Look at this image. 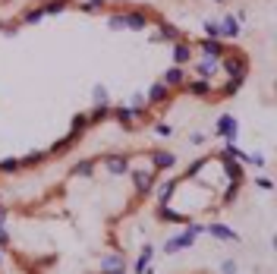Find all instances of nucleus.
<instances>
[{
	"label": "nucleus",
	"instance_id": "obj_1",
	"mask_svg": "<svg viewBox=\"0 0 277 274\" xmlns=\"http://www.w3.org/2000/svg\"><path fill=\"white\" fill-rule=\"evenodd\" d=\"M218 66L227 73V79H239L242 82L249 76V63H246V57H242V54H224L218 60Z\"/></svg>",
	"mask_w": 277,
	"mask_h": 274
},
{
	"label": "nucleus",
	"instance_id": "obj_2",
	"mask_svg": "<svg viewBox=\"0 0 277 274\" xmlns=\"http://www.w3.org/2000/svg\"><path fill=\"white\" fill-rule=\"evenodd\" d=\"M214 133L224 136L227 142H236V133H239V123H236V117H230V114H224L218 120V126H214Z\"/></svg>",
	"mask_w": 277,
	"mask_h": 274
},
{
	"label": "nucleus",
	"instance_id": "obj_3",
	"mask_svg": "<svg viewBox=\"0 0 277 274\" xmlns=\"http://www.w3.org/2000/svg\"><path fill=\"white\" fill-rule=\"evenodd\" d=\"M133 183H136L138 195H148L154 189V170H133Z\"/></svg>",
	"mask_w": 277,
	"mask_h": 274
},
{
	"label": "nucleus",
	"instance_id": "obj_4",
	"mask_svg": "<svg viewBox=\"0 0 277 274\" xmlns=\"http://www.w3.org/2000/svg\"><path fill=\"white\" fill-rule=\"evenodd\" d=\"M205 233L218 236L221 243H236V239H239V233L233 227H227V224H205Z\"/></svg>",
	"mask_w": 277,
	"mask_h": 274
},
{
	"label": "nucleus",
	"instance_id": "obj_5",
	"mask_svg": "<svg viewBox=\"0 0 277 274\" xmlns=\"http://www.w3.org/2000/svg\"><path fill=\"white\" fill-rule=\"evenodd\" d=\"M101 274H126L123 255H104L101 259Z\"/></svg>",
	"mask_w": 277,
	"mask_h": 274
},
{
	"label": "nucleus",
	"instance_id": "obj_6",
	"mask_svg": "<svg viewBox=\"0 0 277 274\" xmlns=\"http://www.w3.org/2000/svg\"><path fill=\"white\" fill-rule=\"evenodd\" d=\"M218 35H221V38H236V35H239V22H236V16L224 13V19L218 22Z\"/></svg>",
	"mask_w": 277,
	"mask_h": 274
},
{
	"label": "nucleus",
	"instance_id": "obj_7",
	"mask_svg": "<svg viewBox=\"0 0 277 274\" xmlns=\"http://www.w3.org/2000/svg\"><path fill=\"white\" fill-rule=\"evenodd\" d=\"M198 50H202L205 57H214V60H221L224 54H227V50H224V45H221L218 38H202V41H198Z\"/></svg>",
	"mask_w": 277,
	"mask_h": 274
},
{
	"label": "nucleus",
	"instance_id": "obj_8",
	"mask_svg": "<svg viewBox=\"0 0 277 274\" xmlns=\"http://www.w3.org/2000/svg\"><path fill=\"white\" fill-rule=\"evenodd\" d=\"M192 243H195V233H192V230H183V233H180V236H173L170 243L164 246V249H167V252H180V249H189Z\"/></svg>",
	"mask_w": 277,
	"mask_h": 274
},
{
	"label": "nucleus",
	"instance_id": "obj_9",
	"mask_svg": "<svg viewBox=\"0 0 277 274\" xmlns=\"http://www.w3.org/2000/svg\"><path fill=\"white\" fill-rule=\"evenodd\" d=\"M170 98V89L164 82H154V85H148V95H145V101L148 104H164V101Z\"/></svg>",
	"mask_w": 277,
	"mask_h": 274
},
{
	"label": "nucleus",
	"instance_id": "obj_10",
	"mask_svg": "<svg viewBox=\"0 0 277 274\" xmlns=\"http://www.w3.org/2000/svg\"><path fill=\"white\" fill-rule=\"evenodd\" d=\"M164 85L173 91V89H183L186 85V73H183V66H173V70L164 73Z\"/></svg>",
	"mask_w": 277,
	"mask_h": 274
},
{
	"label": "nucleus",
	"instance_id": "obj_11",
	"mask_svg": "<svg viewBox=\"0 0 277 274\" xmlns=\"http://www.w3.org/2000/svg\"><path fill=\"white\" fill-rule=\"evenodd\" d=\"M189 60H192V45H189V41H177V45H173V63L183 66Z\"/></svg>",
	"mask_w": 277,
	"mask_h": 274
},
{
	"label": "nucleus",
	"instance_id": "obj_12",
	"mask_svg": "<svg viewBox=\"0 0 277 274\" xmlns=\"http://www.w3.org/2000/svg\"><path fill=\"white\" fill-rule=\"evenodd\" d=\"M195 70H198V76H202V79H211V76L218 73L221 66H218V60H214V57H202V60L195 63Z\"/></svg>",
	"mask_w": 277,
	"mask_h": 274
},
{
	"label": "nucleus",
	"instance_id": "obj_13",
	"mask_svg": "<svg viewBox=\"0 0 277 274\" xmlns=\"http://www.w3.org/2000/svg\"><path fill=\"white\" fill-rule=\"evenodd\" d=\"M151 164L158 167V170H170L173 164H177V158H173L170 151H161L158 148V151H151Z\"/></svg>",
	"mask_w": 277,
	"mask_h": 274
},
{
	"label": "nucleus",
	"instance_id": "obj_14",
	"mask_svg": "<svg viewBox=\"0 0 277 274\" xmlns=\"http://www.w3.org/2000/svg\"><path fill=\"white\" fill-rule=\"evenodd\" d=\"M104 164H107L110 174H126V170H129V161L123 155H107V158H104Z\"/></svg>",
	"mask_w": 277,
	"mask_h": 274
},
{
	"label": "nucleus",
	"instance_id": "obj_15",
	"mask_svg": "<svg viewBox=\"0 0 277 274\" xmlns=\"http://www.w3.org/2000/svg\"><path fill=\"white\" fill-rule=\"evenodd\" d=\"M224 174L230 177V183H242V167L236 164V158H224Z\"/></svg>",
	"mask_w": 277,
	"mask_h": 274
},
{
	"label": "nucleus",
	"instance_id": "obj_16",
	"mask_svg": "<svg viewBox=\"0 0 277 274\" xmlns=\"http://www.w3.org/2000/svg\"><path fill=\"white\" fill-rule=\"evenodd\" d=\"M123 16H126V29H133V32H142L148 25V16L145 13H123Z\"/></svg>",
	"mask_w": 277,
	"mask_h": 274
},
{
	"label": "nucleus",
	"instance_id": "obj_17",
	"mask_svg": "<svg viewBox=\"0 0 277 274\" xmlns=\"http://www.w3.org/2000/svg\"><path fill=\"white\" fill-rule=\"evenodd\" d=\"M183 89H189L195 98H205L208 91H211V79H195V82H189V85H183Z\"/></svg>",
	"mask_w": 277,
	"mask_h": 274
},
{
	"label": "nucleus",
	"instance_id": "obj_18",
	"mask_svg": "<svg viewBox=\"0 0 277 274\" xmlns=\"http://www.w3.org/2000/svg\"><path fill=\"white\" fill-rule=\"evenodd\" d=\"M45 158H47V151H29L25 158H19V167H35V164H41Z\"/></svg>",
	"mask_w": 277,
	"mask_h": 274
},
{
	"label": "nucleus",
	"instance_id": "obj_19",
	"mask_svg": "<svg viewBox=\"0 0 277 274\" xmlns=\"http://www.w3.org/2000/svg\"><path fill=\"white\" fill-rule=\"evenodd\" d=\"M41 19H45V10H41V6H35V10H25L22 13V25H35V22H41Z\"/></svg>",
	"mask_w": 277,
	"mask_h": 274
},
{
	"label": "nucleus",
	"instance_id": "obj_20",
	"mask_svg": "<svg viewBox=\"0 0 277 274\" xmlns=\"http://www.w3.org/2000/svg\"><path fill=\"white\" fill-rule=\"evenodd\" d=\"M107 117H110V104H94V110L89 114V123H101Z\"/></svg>",
	"mask_w": 277,
	"mask_h": 274
},
{
	"label": "nucleus",
	"instance_id": "obj_21",
	"mask_svg": "<svg viewBox=\"0 0 277 274\" xmlns=\"http://www.w3.org/2000/svg\"><path fill=\"white\" fill-rule=\"evenodd\" d=\"M92 98H94V104H110V91L104 89V85H94V89H92Z\"/></svg>",
	"mask_w": 277,
	"mask_h": 274
},
{
	"label": "nucleus",
	"instance_id": "obj_22",
	"mask_svg": "<svg viewBox=\"0 0 277 274\" xmlns=\"http://www.w3.org/2000/svg\"><path fill=\"white\" fill-rule=\"evenodd\" d=\"M66 6H69V0H47L41 10H45V16H47V13H63Z\"/></svg>",
	"mask_w": 277,
	"mask_h": 274
},
{
	"label": "nucleus",
	"instance_id": "obj_23",
	"mask_svg": "<svg viewBox=\"0 0 277 274\" xmlns=\"http://www.w3.org/2000/svg\"><path fill=\"white\" fill-rule=\"evenodd\" d=\"M107 29H110V32H120V29H126V16H123V13H114V16H107Z\"/></svg>",
	"mask_w": 277,
	"mask_h": 274
},
{
	"label": "nucleus",
	"instance_id": "obj_24",
	"mask_svg": "<svg viewBox=\"0 0 277 274\" xmlns=\"http://www.w3.org/2000/svg\"><path fill=\"white\" fill-rule=\"evenodd\" d=\"M19 170V158H0V174H16Z\"/></svg>",
	"mask_w": 277,
	"mask_h": 274
},
{
	"label": "nucleus",
	"instance_id": "obj_25",
	"mask_svg": "<svg viewBox=\"0 0 277 274\" xmlns=\"http://www.w3.org/2000/svg\"><path fill=\"white\" fill-rule=\"evenodd\" d=\"M173 186H177V180H170V183H164V186H161V192H158V205H167V199L173 195Z\"/></svg>",
	"mask_w": 277,
	"mask_h": 274
},
{
	"label": "nucleus",
	"instance_id": "obj_26",
	"mask_svg": "<svg viewBox=\"0 0 277 274\" xmlns=\"http://www.w3.org/2000/svg\"><path fill=\"white\" fill-rule=\"evenodd\" d=\"M239 85H242L239 79H227V85H224V91H221V95H224V98H233V95L239 91Z\"/></svg>",
	"mask_w": 277,
	"mask_h": 274
},
{
	"label": "nucleus",
	"instance_id": "obj_27",
	"mask_svg": "<svg viewBox=\"0 0 277 274\" xmlns=\"http://www.w3.org/2000/svg\"><path fill=\"white\" fill-rule=\"evenodd\" d=\"M85 126H89V117H85V114H76V117H73V133H76V136H82Z\"/></svg>",
	"mask_w": 277,
	"mask_h": 274
},
{
	"label": "nucleus",
	"instance_id": "obj_28",
	"mask_svg": "<svg viewBox=\"0 0 277 274\" xmlns=\"http://www.w3.org/2000/svg\"><path fill=\"white\" fill-rule=\"evenodd\" d=\"M92 170H94V164H92V161H79V164L73 167V174H76V177H89Z\"/></svg>",
	"mask_w": 277,
	"mask_h": 274
},
{
	"label": "nucleus",
	"instance_id": "obj_29",
	"mask_svg": "<svg viewBox=\"0 0 277 274\" xmlns=\"http://www.w3.org/2000/svg\"><path fill=\"white\" fill-rule=\"evenodd\" d=\"M221 274H236V262H233V259H224V262H221Z\"/></svg>",
	"mask_w": 277,
	"mask_h": 274
},
{
	"label": "nucleus",
	"instance_id": "obj_30",
	"mask_svg": "<svg viewBox=\"0 0 277 274\" xmlns=\"http://www.w3.org/2000/svg\"><path fill=\"white\" fill-rule=\"evenodd\" d=\"M82 10H104V0H82Z\"/></svg>",
	"mask_w": 277,
	"mask_h": 274
},
{
	"label": "nucleus",
	"instance_id": "obj_31",
	"mask_svg": "<svg viewBox=\"0 0 277 274\" xmlns=\"http://www.w3.org/2000/svg\"><path fill=\"white\" fill-rule=\"evenodd\" d=\"M205 32H208L211 38H221V35H218V22H211V19H205Z\"/></svg>",
	"mask_w": 277,
	"mask_h": 274
},
{
	"label": "nucleus",
	"instance_id": "obj_32",
	"mask_svg": "<svg viewBox=\"0 0 277 274\" xmlns=\"http://www.w3.org/2000/svg\"><path fill=\"white\" fill-rule=\"evenodd\" d=\"M142 259H148V262L154 259V243H145L142 246Z\"/></svg>",
	"mask_w": 277,
	"mask_h": 274
},
{
	"label": "nucleus",
	"instance_id": "obj_33",
	"mask_svg": "<svg viewBox=\"0 0 277 274\" xmlns=\"http://www.w3.org/2000/svg\"><path fill=\"white\" fill-rule=\"evenodd\" d=\"M255 186H258V189H265V192H271V180H268V177H262V180H255Z\"/></svg>",
	"mask_w": 277,
	"mask_h": 274
},
{
	"label": "nucleus",
	"instance_id": "obj_34",
	"mask_svg": "<svg viewBox=\"0 0 277 274\" xmlns=\"http://www.w3.org/2000/svg\"><path fill=\"white\" fill-rule=\"evenodd\" d=\"M246 161H249V164H255V167H265V155H249Z\"/></svg>",
	"mask_w": 277,
	"mask_h": 274
},
{
	"label": "nucleus",
	"instance_id": "obj_35",
	"mask_svg": "<svg viewBox=\"0 0 277 274\" xmlns=\"http://www.w3.org/2000/svg\"><path fill=\"white\" fill-rule=\"evenodd\" d=\"M202 164H205V161H192V164H189V170H186V174H189V177H195L198 170H202Z\"/></svg>",
	"mask_w": 277,
	"mask_h": 274
},
{
	"label": "nucleus",
	"instance_id": "obj_36",
	"mask_svg": "<svg viewBox=\"0 0 277 274\" xmlns=\"http://www.w3.org/2000/svg\"><path fill=\"white\" fill-rule=\"evenodd\" d=\"M154 133H158V136H170V126L167 123H158V126H154Z\"/></svg>",
	"mask_w": 277,
	"mask_h": 274
},
{
	"label": "nucleus",
	"instance_id": "obj_37",
	"mask_svg": "<svg viewBox=\"0 0 277 274\" xmlns=\"http://www.w3.org/2000/svg\"><path fill=\"white\" fill-rule=\"evenodd\" d=\"M0 246H10V233H6V227H0Z\"/></svg>",
	"mask_w": 277,
	"mask_h": 274
},
{
	"label": "nucleus",
	"instance_id": "obj_38",
	"mask_svg": "<svg viewBox=\"0 0 277 274\" xmlns=\"http://www.w3.org/2000/svg\"><path fill=\"white\" fill-rule=\"evenodd\" d=\"M3 221H6V208L0 205V227H3Z\"/></svg>",
	"mask_w": 277,
	"mask_h": 274
},
{
	"label": "nucleus",
	"instance_id": "obj_39",
	"mask_svg": "<svg viewBox=\"0 0 277 274\" xmlns=\"http://www.w3.org/2000/svg\"><path fill=\"white\" fill-rule=\"evenodd\" d=\"M0 268H3V255H0Z\"/></svg>",
	"mask_w": 277,
	"mask_h": 274
},
{
	"label": "nucleus",
	"instance_id": "obj_40",
	"mask_svg": "<svg viewBox=\"0 0 277 274\" xmlns=\"http://www.w3.org/2000/svg\"><path fill=\"white\" fill-rule=\"evenodd\" d=\"M3 29H6V25H3V22H0V32H3Z\"/></svg>",
	"mask_w": 277,
	"mask_h": 274
},
{
	"label": "nucleus",
	"instance_id": "obj_41",
	"mask_svg": "<svg viewBox=\"0 0 277 274\" xmlns=\"http://www.w3.org/2000/svg\"><path fill=\"white\" fill-rule=\"evenodd\" d=\"M218 3H224V0H218Z\"/></svg>",
	"mask_w": 277,
	"mask_h": 274
}]
</instances>
